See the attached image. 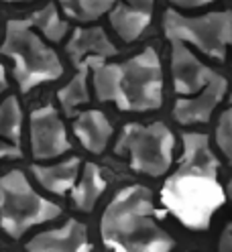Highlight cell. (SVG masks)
I'll list each match as a JSON object with an SVG mask.
<instances>
[{
	"label": "cell",
	"instance_id": "3",
	"mask_svg": "<svg viewBox=\"0 0 232 252\" xmlns=\"http://www.w3.org/2000/svg\"><path fill=\"white\" fill-rule=\"evenodd\" d=\"M94 69V90L100 102H114L122 112H151L163 106V69L153 47L122 61L86 59Z\"/></svg>",
	"mask_w": 232,
	"mask_h": 252
},
{
	"label": "cell",
	"instance_id": "16",
	"mask_svg": "<svg viewBox=\"0 0 232 252\" xmlns=\"http://www.w3.org/2000/svg\"><path fill=\"white\" fill-rule=\"evenodd\" d=\"M151 19H153V12L131 6L127 2L116 4L110 10V25L114 27L118 37L125 43H133L141 37V33L151 25Z\"/></svg>",
	"mask_w": 232,
	"mask_h": 252
},
{
	"label": "cell",
	"instance_id": "9",
	"mask_svg": "<svg viewBox=\"0 0 232 252\" xmlns=\"http://www.w3.org/2000/svg\"><path fill=\"white\" fill-rule=\"evenodd\" d=\"M171 73L173 88L179 96H194L202 92L216 75V71L204 65L181 39H171Z\"/></svg>",
	"mask_w": 232,
	"mask_h": 252
},
{
	"label": "cell",
	"instance_id": "24",
	"mask_svg": "<svg viewBox=\"0 0 232 252\" xmlns=\"http://www.w3.org/2000/svg\"><path fill=\"white\" fill-rule=\"evenodd\" d=\"M127 4L131 6H136V8H143V10H149L153 12V4H155V0H125Z\"/></svg>",
	"mask_w": 232,
	"mask_h": 252
},
{
	"label": "cell",
	"instance_id": "27",
	"mask_svg": "<svg viewBox=\"0 0 232 252\" xmlns=\"http://www.w3.org/2000/svg\"><path fill=\"white\" fill-rule=\"evenodd\" d=\"M2 2H21V0H2Z\"/></svg>",
	"mask_w": 232,
	"mask_h": 252
},
{
	"label": "cell",
	"instance_id": "4",
	"mask_svg": "<svg viewBox=\"0 0 232 252\" xmlns=\"http://www.w3.org/2000/svg\"><path fill=\"white\" fill-rule=\"evenodd\" d=\"M0 53L14 61V80L23 94L64 75V65L57 53L35 33L29 19H10L6 23Z\"/></svg>",
	"mask_w": 232,
	"mask_h": 252
},
{
	"label": "cell",
	"instance_id": "18",
	"mask_svg": "<svg viewBox=\"0 0 232 252\" xmlns=\"http://www.w3.org/2000/svg\"><path fill=\"white\" fill-rule=\"evenodd\" d=\"M88 71H90V63L84 61L80 67H77V73L69 80L67 86H64L57 92V100L64 108L66 116H73V112L80 106L90 102V92H88Z\"/></svg>",
	"mask_w": 232,
	"mask_h": 252
},
{
	"label": "cell",
	"instance_id": "25",
	"mask_svg": "<svg viewBox=\"0 0 232 252\" xmlns=\"http://www.w3.org/2000/svg\"><path fill=\"white\" fill-rule=\"evenodd\" d=\"M6 88H8V82H6V71H4V67H2V63H0V94H2Z\"/></svg>",
	"mask_w": 232,
	"mask_h": 252
},
{
	"label": "cell",
	"instance_id": "19",
	"mask_svg": "<svg viewBox=\"0 0 232 252\" xmlns=\"http://www.w3.org/2000/svg\"><path fill=\"white\" fill-rule=\"evenodd\" d=\"M59 2L67 17L77 23L98 21L102 14L116 6V0H59Z\"/></svg>",
	"mask_w": 232,
	"mask_h": 252
},
{
	"label": "cell",
	"instance_id": "11",
	"mask_svg": "<svg viewBox=\"0 0 232 252\" xmlns=\"http://www.w3.org/2000/svg\"><path fill=\"white\" fill-rule=\"evenodd\" d=\"M29 252H88L92 244L88 240V230L77 220H67L64 228L47 230L37 234L27 242Z\"/></svg>",
	"mask_w": 232,
	"mask_h": 252
},
{
	"label": "cell",
	"instance_id": "2",
	"mask_svg": "<svg viewBox=\"0 0 232 252\" xmlns=\"http://www.w3.org/2000/svg\"><path fill=\"white\" fill-rule=\"evenodd\" d=\"M163 216L165 212L153 208L149 187H125L104 210L100 222L102 242L116 252H169L175 240L155 220Z\"/></svg>",
	"mask_w": 232,
	"mask_h": 252
},
{
	"label": "cell",
	"instance_id": "7",
	"mask_svg": "<svg viewBox=\"0 0 232 252\" xmlns=\"http://www.w3.org/2000/svg\"><path fill=\"white\" fill-rule=\"evenodd\" d=\"M165 37L192 43L208 57L226 59V49L232 45V10L208 12L202 17H183L177 10L167 8L163 14Z\"/></svg>",
	"mask_w": 232,
	"mask_h": 252
},
{
	"label": "cell",
	"instance_id": "13",
	"mask_svg": "<svg viewBox=\"0 0 232 252\" xmlns=\"http://www.w3.org/2000/svg\"><path fill=\"white\" fill-rule=\"evenodd\" d=\"M21 132H23V110L14 96H8L0 104V161L21 159Z\"/></svg>",
	"mask_w": 232,
	"mask_h": 252
},
{
	"label": "cell",
	"instance_id": "17",
	"mask_svg": "<svg viewBox=\"0 0 232 252\" xmlns=\"http://www.w3.org/2000/svg\"><path fill=\"white\" fill-rule=\"evenodd\" d=\"M106 181L100 173V167L94 163H86L82 171L80 183H75L71 189V201L77 210L82 212H92L96 206L98 197L104 193Z\"/></svg>",
	"mask_w": 232,
	"mask_h": 252
},
{
	"label": "cell",
	"instance_id": "12",
	"mask_svg": "<svg viewBox=\"0 0 232 252\" xmlns=\"http://www.w3.org/2000/svg\"><path fill=\"white\" fill-rule=\"evenodd\" d=\"M66 51L75 67L90 57L108 59L118 53L114 43L106 37V31L102 27H90V29H75L71 39L67 41Z\"/></svg>",
	"mask_w": 232,
	"mask_h": 252
},
{
	"label": "cell",
	"instance_id": "14",
	"mask_svg": "<svg viewBox=\"0 0 232 252\" xmlns=\"http://www.w3.org/2000/svg\"><path fill=\"white\" fill-rule=\"evenodd\" d=\"M73 132L86 151L100 155L106 151L108 140L112 136V124L100 110H86V112L75 116Z\"/></svg>",
	"mask_w": 232,
	"mask_h": 252
},
{
	"label": "cell",
	"instance_id": "26",
	"mask_svg": "<svg viewBox=\"0 0 232 252\" xmlns=\"http://www.w3.org/2000/svg\"><path fill=\"white\" fill-rule=\"evenodd\" d=\"M228 195H230V199H232V181L228 183ZM230 228H232V224H230Z\"/></svg>",
	"mask_w": 232,
	"mask_h": 252
},
{
	"label": "cell",
	"instance_id": "22",
	"mask_svg": "<svg viewBox=\"0 0 232 252\" xmlns=\"http://www.w3.org/2000/svg\"><path fill=\"white\" fill-rule=\"evenodd\" d=\"M218 250L220 252H232V228L228 226L222 236H220V242H218Z\"/></svg>",
	"mask_w": 232,
	"mask_h": 252
},
{
	"label": "cell",
	"instance_id": "8",
	"mask_svg": "<svg viewBox=\"0 0 232 252\" xmlns=\"http://www.w3.org/2000/svg\"><path fill=\"white\" fill-rule=\"evenodd\" d=\"M31 151L37 161H47L61 157L71 149L55 106L47 104L31 112Z\"/></svg>",
	"mask_w": 232,
	"mask_h": 252
},
{
	"label": "cell",
	"instance_id": "15",
	"mask_svg": "<svg viewBox=\"0 0 232 252\" xmlns=\"http://www.w3.org/2000/svg\"><path fill=\"white\" fill-rule=\"evenodd\" d=\"M80 157H71V159L57 163V165H33V175L45 187L47 191L55 195H64L66 191L73 189L77 173H80Z\"/></svg>",
	"mask_w": 232,
	"mask_h": 252
},
{
	"label": "cell",
	"instance_id": "20",
	"mask_svg": "<svg viewBox=\"0 0 232 252\" xmlns=\"http://www.w3.org/2000/svg\"><path fill=\"white\" fill-rule=\"evenodd\" d=\"M29 21L33 23V27L39 31L41 35H45V39H49L53 43H59L61 39L67 35V31H69L67 21L59 19V12H57L55 4H47L45 8L33 12L29 17Z\"/></svg>",
	"mask_w": 232,
	"mask_h": 252
},
{
	"label": "cell",
	"instance_id": "23",
	"mask_svg": "<svg viewBox=\"0 0 232 252\" xmlns=\"http://www.w3.org/2000/svg\"><path fill=\"white\" fill-rule=\"evenodd\" d=\"M171 4H177V6H183V8H196V6H204L212 0H169Z\"/></svg>",
	"mask_w": 232,
	"mask_h": 252
},
{
	"label": "cell",
	"instance_id": "10",
	"mask_svg": "<svg viewBox=\"0 0 232 252\" xmlns=\"http://www.w3.org/2000/svg\"><path fill=\"white\" fill-rule=\"evenodd\" d=\"M228 90L226 77L216 73L210 84L202 90L194 94L192 98H179L173 106V116L179 124H206L210 122L216 106H218L224 98Z\"/></svg>",
	"mask_w": 232,
	"mask_h": 252
},
{
	"label": "cell",
	"instance_id": "6",
	"mask_svg": "<svg viewBox=\"0 0 232 252\" xmlns=\"http://www.w3.org/2000/svg\"><path fill=\"white\" fill-rule=\"evenodd\" d=\"M175 136L165 122L136 124L131 122L122 128L114 153L118 157L129 155L131 169L149 177H159L169 171L173 163Z\"/></svg>",
	"mask_w": 232,
	"mask_h": 252
},
{
	"label": "cell",
	"instance_id": "1",
	"mask_svg": "<svg viewBox=\"0 0 232 252\" xmlns=\"http://www.w3.org/2000/svg\"><path fill=\"white\" fill-rule=\"evenodd\" d=\"M183 155L179 167L169 175L161 201L183 226L192 230L210 228L214 212L224 206L226 193L218 183V159L202 132H183Z\"/></svg>",
	"mask_w": 232,
	"mask_h": 252
},
{
	"label": "cell",
	"instance_id": "5",
	"mask_svg": "<svg viewBox=\"0 0 232 252\" xmlns=\"http://www.w3.org/2000/svg\"><path fill=\"white\" fill-rule=\"evenodd\" d=\"M61 214L57 203L39 195L19 169L0 177V226L12 240H19L33 226L51 222Z\"/></svg>",
	"mask_w": 232,
	"mask_h": 252
},
{
	"label": "cell",
	"instance_id": "21",
	"mask_svg": "<svg viewBox=\"0 0 232 252\" xmlns=\"http://www.w3.org/2000/svg\"><path fill=\"white\" fill-rule=\"evenodd\" d=\"M216 145L224 153L228 163L232 165V96H230V108L224 110L218 126H216Z\"/></svg>",
	"mask_w": 232,
	"mask_h": 252
}]
</instances>
